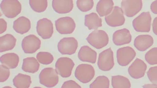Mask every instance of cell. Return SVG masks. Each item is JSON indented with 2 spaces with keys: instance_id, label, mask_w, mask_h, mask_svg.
Returning a JSON list of instances; mask_svg holds the SVG:
<instances>
[{
  "instance_id": "6da1fadb",
  "label": "cell",
  "mask_w": 157,
  "mask_h": 88,
  "mask_svg": "<svg viewBox=\"0 0 157 88\" xmlns=\"http://www.w3.org/2000/svg\"><path fill=\"white\" fill-rule=\"evenodd\" d=\"M86 40L90 44L96 49H101L109 44V38L104 30H96L89 35Z\"/></svg>"
},
{
  "instance_id": "7a4b0ae2",
  "label": "cell",
  "mask_w": 157,
  "mask_h": 88,
  "mask_svg": "<svg viewBox=\"0 0 157 88\" xmlns=\"http://www.w3.org/2000/svg\"><path fill=\"white\" fill-rule=\"evenodd\" d=\"M39 82L47 88L55 86L58 83L59 78L56 70L52 67L44 69L39 76Z\"/></svg>"
},
{
  "instance_id": "3957f363",
  "label": "cell",
  "mask_w": 157,
  "mask_h": 88,
  "mask_svg": "<svg viewBox=\"0 0 157 88\" xmlns=\"http://www.w3.org/2000/svg\"><path fill=\"white\" fill-rule=\"evenodd\" d=\"M1 9L6 17L14 18L21 12V5L17 0H4L1 2Z\"/></svg>"
},
{
  "instance_id": "277c9868",
  "label": "cell",
  "mask_w": 157,
  "mask_h": 88,
  "mask_svg": "<svg viewBox=\"0 0 157 88\" xmlns=\"http://www.w3.org/2000/svg\"><path fill=\"white\" fill-rule=\"evenodd\" d=\"M95 74L94 68L88 64H80L76 67L75 76L80 82L87 83L94 78Z\"/></svg>"
},
{
  "instance_id": "5b68a950",
  "label": "cell",
  "mask_w": 157,
  "mask_h": 88,
  "mask_svg": "<svg viewBox=\"0 0 157 88\" xmlns=\"http://www.w3.org/2000/svg\"><path fill=\"white\" fill-rule=\"evenodd\" d=\"M114 65L113 52L111 48L104 50L99 54L98 62L99 69L103 71H109Z\"/></svg>"
},
{
  "instance_id": "8992f818",
  "label": "cell",
  "mask_w": 157,
  "mask_h": 88,
  "mask_svg": "<svg viewBox=\"0 0 157 88\" xmlns=\"http://www.w3.org/2000/svg\"><path fill=\"white\" fill-rule=\"evenodd\" d=\"M151 17L149 12H144L134 19L132 25L135 31L149 32L151 26Z\"/></svg>"
},
{
  "instance_id": "52a82bcc",
  "label": "cell",
  "mask_w": 157,
  "mask_h": 88,
  "mask_svg": "<svg viewBox=\"0 0 157 88\" xmlns=\"http://www.w3.org/2000/svg\"><path fill=\"white\" fill-rule=\"evenodd\" d=\"M74 66L75 63L72 59L68 57H60L56 63V70L62 77L68 78L71 76Z\"/></svg>"
},
{
  "instance_id": "ba28073f",
  "label": "cell",
  "mask_w": 157,
  "mask_h": 88,
  "mask_svg": "<svg viewBox=\"0 0 157 88\" xmlns=\"http://www.w3.org/2000/svg\"><path fill=\"white\" fill-rule=\"evenodd\" d=\"M58 50L63 55H72L76 53L78 48V43L74 37H65L58 44Z\"/></svg>"
},
{
  "instance_id": "9c48e42d",
  "label": "cell",
  "mask_w": 157,
  "mask_h": 88,
  "mask_svg": "<svg viewBox=\"0 0 157 88\" xmlns=\"http://www.w3.org/2000/svg\"><path fill=\"white\" fill-rule=\"evenodd\" d=\"M136 55V52L131 47L120 48L117 51V63L121 66H127L134 60Z\"/></svg>"
},
{
  "instance_id": "30bf717a",
  "label": "cell",
  "mask_w": 157,
  "mask_h": 88,
  "mask_svg": "<svg viewBox=\"0 0 157 88\" xmlns=\"http://www.w3.org/2000/svg\"><path fill=\"white\" fill-rule=\"evenodd\" d=\"M142 6V1L140 0H125L121 3V7L124 14L129 17H134L138 14Z\"/></svg>"
},
{
  "instance_id": "8fae6325",
  "label": "cell",
  "mask_w": 157,
  "mask_h": 88,
  "mask_svg": "<svg viewBox=\"0 0 157 88\" xmlns=\"http://www.w3.org/2000/svg\"><path fill=\"white\" fill-rule=\"evenodd\" d=\"M57 31L62 34H70L76 28V23L73 18L69 17H61L55 21Z\"/></svg>"
},
{
  "instance_id": "7c38bea8",
  "label": "cell",
  "mask_w": 157,
  "mask_h": 88,
  "mask_svg": "<svg viewBox=\"0 0 157 88\" xmlns=\"http://www.w3.org/2000/svg\"><path fill=\"white\" fill-rule=\"evenodd\" d=\"M105 19L107 25L111 27L122 26L125 21L123 11L118 6L114 7L112 12L105 17Z\"/></svg>"
},
{
  "instance_id": "4fadbf2b",
  "label": "cell",
  "mask_w": 157,
  "mask_h": 88,
  "mask_svg": "<svg viewBox=\"0 0 157 88\" xmlns=\"http://www.w3.org/2000/svg\"><path fill=\"white\" fill-rule=\"evenodd\" d=\"M41 41L39 38L33 34H31L24 38L21 47L25 53L33 54L36 53L41 47Z\"/></svg>"
},
{
  "instance_id": "5bb4252c",
  "label": "cell",
  "mask_w": 157,
  "mask_h": 88,
  "mask_svg": "<svg viewBox=\"0 0 157 88\" xmlns=\"http://www.w3.org/2000/svg\"><path fill=\"white\" fill-rule=\"evenodd\" d=\"M36 30L38 34L43 39H48L50 38L53 34V24L49 19L42 18L37 22Z\"/></svg>"
},
{
  "instance_id": "9a60e30c",
  "label": "cell",
  "mask_w": 157,
  "mask_h": 88,
  "mask_svg": "<svg viewBox=\"0 0 157 88\" xmlns=\"http://www.w3.org/2000/svg\"><path fill=\"white\" fill-rule=\"evenodd\" d=\"M147 65L146 63L139 58H137L128 69L130 76L135 79H139L144 76Z\"/></svg>"
},
{
  "instance_id": "2e32d148",
  "label": "cell",
  "mask_w": 157,
  "mask_h": 88,
  "mask_svg": "<svg viewBox=\"0 0 157 88\" xmlns=\"http://www.w3.org/2000/svg\"><path fill=\"white\" fill-rule=\"evenodd\" d=\"M132 36L129 30L122 29L114 32L113 35V41L116 46H122L131 42Z\"/></svg>"
},
{
  "instance_id": "e0dca14e",
  "label": "cell",
  "mask_w": 157,
  "mask_h": 88,
  "mask_svg": "<svg viewBox=\"0 0 157 88\" xmlns=\"http://www.w3.org/2000/svg\"><path fill=\"white\" fill-rule=\"evenodd\" d=\"M78 59L82 62L95 63L97 59V53L94 50L88 46L81 47L78 52Z\"/></svg>"
},
{
  "instance_id": "ac0fdd59",
  "label": "cell",
  "mask_w": 157,
  "mask_h": 88,
  "mask_svg": "<svg viewBox=\"0 0 157 88\" xmlns=\"http://www.w3.org/2000/svg\"><path fill=\"white\" fill-rule=\"evenodd\" d=\"M154 44V40L149 35H140L135 38L134 40V46L138 51H146Z\"/></svg>"
},
{
  "instance_id": "d6986e66",
  "label": "cell",
  "mask_w": 157,
  "mask_h": 88,
  "mask_svg": "<svg viewBox=\"0 0 157 88\" xmlns=\"http://www.w3.org/2000/svg\"><path fill=\"white\" fill-rule=\"evenodd\" d=\"M72 0H53L52 7L54 10L59 14H67L70 13L73 8Z\"/></svg>"
},
{
  "instance_id": "ffe728a7",
  "label": "cell",
  "mask_w": 157,
  "mask_h": 88,
  "mask_svg": "<svg viewBox=\"0 0 157 88\" xmlns=\"http://www.w3.org/2000/svg\"><path fill=\"white\" fill-rule=\"evenodd\" d=\"M13 27L17 33L25 34L28 32L31 28L30 20L27 17L21 16L14 21Z\"/></svg>"
},
{
  "instance_id": "44dd1931",
  "label": "cell",
  "mask_w": 157,
  "mask_h": 88,
  "mask_svg": "<svg viewBox=\"0 0 157 88\" xmlns=\"http://www.w3.org/2000/svg\"><path fill=\"white\" fill-rule=\"evenodd\" d=\"M1 63L9 69L16 68L19 62V56L15 53H8L4 54L0 58Z\"/></svg>"
},
{
  "instance_id": "7402d4cb",
  "label": "cell",
  "mask_w": 157,
  "mask_h": 88,
  "mask_svg": "<svg viewBox=\"0 0 157 88\" xmlns=\"http://www.w3.org/2000/svg\"><path fill=\"white\" fill-rule=\"evenodd\" d=\"M17 40L11 34H7L0 37V52L11 51L16 45Z\"/></svg>"
},
{
  "instance_id": "603a6c76",
  "label": "cell",
  "mask_w": 157,
  "mask_h": 88,
  "mask_svg": "<svg viewBox=\"0 0 157 88\" xmlns=\"http://www.w3.org/2000/svg\"><path fill=\"white\" fill-rule=\"evenodd\" d=\"M114 3L111 0H101L98 2L96 10L100 17L109 15L113 10Z\"/></svg>"
},
{
  "instance_id": "cb8c5ba5",
  "label": "cell",
  "mask_w": 157,
  "mask_h": 88,
  "mask_svg": "<svg viewBox=\"0 0 157 88\" xmlns=\"http://www.w3.org/2000/svg\"><path fill=\"white\" fill-rule=\"evenodd\" d=\"M84 24L89 30L98 29L102 26V19L96 13H90L85 17Z\"/></svg>"
},
{
  "instance_id": "d4e9b609",
  "label": "cell",
  "mask_w": 157,
  "mask_h": 88,
  "mask_svg": "<svg viewBox=\"0 0 157 88\" xmlns=\"http://www.w3.org/2000/svg\"><path fill=\"white\" fill-rule=\"evenodd\" d=\"M22 69L25 72L35 73L39 71L40 64L34 57H27L23 59Z\"/></svg>"
},
{
  "instance_id": "484cf974",
  "label": "cell",
  "mask_w": 157,
  "mask_h": 88,
  "mask_svg": "<svg viewBox=\"0 0 157 88\" xmlns=\"http://www.w3.org/2000/svg\"><path fill=\"white\" fill-rule=\"evenodd\" d=\"M13 83L16 88H29L32 83V79L29 76L19 73L13 79Z\"/></svg>"
},
{
  "instance_id": "4316f807",
  "label": "cell",
  "mask_w": 157,
  "mask_h": 88,
  "mask_svg": "<svg viewBox=\"0 0 157 88\" xmlns=\"http://www.w3.org/2000/svg\"><path fill=\"white\" fill-rule=\"evenodd\" d=\"M111 84L113 88H131V83L128 79L122 76H112Z\"/></svg>"
},
{
  "instance_id": "83f0119b",
  "label": "cell",
  "mask_w": 157,
  "mask_h": 88,
  "mask_svg": "<svg viewBox=\"0 0 157 88\" xmlns=\"http://www.w3.org/2000/svg\"><path fill=\"white\" fill-rule=\"evenodd\" d=\"M29 2L32 9L38 13L45 12L48 6V1L46 0H30Z\"/></svg>"
},
{
  "instance_id": "f1b7e54d",
  "label": "cell",
  "mask_w": 157,
  "mask_h": 88,
  "mask_svg": "<svg viewBox=\"0 0 157 88\" xmlns=\"http://www.w3.org/2000/svg\"><path fill=\"white\" fill-rule=\"evenodd\" d=\"M109 79L104 76L97 77L90 85V88H109Z\"/></svg>"
},
{
  "instance_id": "f546056e",
  "label": "cell",
  "mask_w": 157,
  "mask_h": 88,
  "mask_svg": "<svg viewBox=\"0 0 157 88\" xmlns=\"http://www.w3.org/2000/svg\"><path fill=\"white\" fill-rule=\"evenodd\" d=\"M38 62L43 65H48L53 62L54 57L50 53L46 52H39L36 55Z\"/></svg>"
},
{
  "instance_id": "4dcf8cb0",
  "label": "cell",
  "mask_w": 157,
  "mask_h": 88,
  "mask_svg": "<svg viewBox=\"0 0 157 88\" xmlns=\"http://www.w3.org/2000/svg\"><path fill=\"white\" fill-rule=\"evenodd\" d=\"M94 5V2L92 0H78L76 1V6L82 12H88L92 9Z\"/></svg>"
},
{
  "instance_id": "1f68e13d",
  "label": "cell",
  "mask_w": 157,
  "mask_h": 88,
  "mask_svg": "<svg viewBox=\"0 0 157 88\" xmlns=\"http://www.w3.org/2000/svg\"><path fill=\"white\" fill-rule=\"evenodd\" d=\"M145 59L147 63L150 65L157 64V48L149 50L145 54Z\"/></svg>"
},
{
  "instance_id": "d6a6232c",
  "label": "cell",
  "mask_w": 157,
  "mask_h": 88,
  "mask_svg": "<svg viewBox=\"0 0 157 88\" xmlns=\"http://www.w3.org/2000/svg\"><path fill=\"white\" fill-rule=\"evenodd\" d=\"M1 74H0V82L4 83L8 79L10 75V71L9 69L7 66L1 64Z\"/></svg>"
},
{
  "instance_id": "836d02e7",
  "label": "cell",
  "mask_w": 157,
  "mask_h": 88,
  "mask_svg": "<svg viewBox=\"0 0 157 88\" xmlns=\"http://www.w3.org/2000/svg\"><path fill=\"white\" fill-rule=\"evenodd\" d=\"M147 74L149 80L153 84L157 85V66L151 67Z\"/></svg>"
},
{
  "instance_id": "e575fe53",
  "label": "cell",
  "mask_w": 157,
  "mask_h": 88,
  "mask_svg": "<svg viewBox=\"0 0 157 88\" xmlns=\"http://www.w3.org/2000/svg\"><path fill=\"white\" fill-rule=\"evenodd\" d=\"M61 88H82L76 82L73 80L67 81L65 82Z\"/></svg>"
},
{
  "instance_id": "d590c367",
  "label": "cell",
  "mask_w": 157,
  "mask_h": 88,
  "mask_svg": "<svg viewBox=\"0 0 157 88\" xmlns=\"http://www.w3.org/2000/svg\"><path fill=\"white\" fill-rule=\"evenodd\" d=\"M7 28V23L2 18L0 19V34H2L6 31Z\"/></svg>"
},
{
  "instance_id": "8d00e7d4",
  "label": "cell",
  "mask_w": 157,
  "mask_h": 88,
  "mask_svg": "<svg viewBox=\"0 0 157 88\" xmlns=\"http://www.w3.org/2000/svg\"><path fill=\"white\" fill-rule=\"evenodd\" d=\"M151 12L155 14H157V1H155L152 3L151 5Z\"/></svg>"
},
{
  "instance_id": "74e56055",
  "label": "cell",
  "mask_w": 157,
  "mask_h": 88,
  "mask_svg": "<svg viewBox=\"0 0 157 88\" xmlns=\"http://www.w3.org/2000/svg\"><path fill=\"white\" fill-rule=\"evenodd\" d=\"M152 29L154 33L157 35V17H156L153 20L152 23Z\"/></svg>"
},
{
  "instance_id": "f35d334b",
  "label": "cell",
  "mask_w": 157,
  "mask_h": 88,
  "mask_svg": "<svg viewBox=\"0 0 157 88\" xmlns=\"http://www.w3.org/2000/svg\"><path fill=\"white\" fill-rule=\"evenodd\" d=\"M143 88H157V85L152 84H145L143 86Z\"/></svg>"
},
{
  "instance_id": "ab89813d",
  "label": "cell",
  "mask_w": 157,
  "mask_h": 88,
  "mask_svg": "<svg viewBox=\"0 0 157 88\" xmlns=\"http://www.w3.org/2000/svg\"><path fill=\"white\" fill-rule=\"evenodd\" d=\"M2 88H12L11 87L9 86H5V87H3Z\"/></svg>"
},
{
  "instance_id": "60d3db41",
  "label": "cell",
  "mask_w": 157,
  "mask_h": 88,
  "mask_svg": "<svg viewBox=\"0 0 157 88\" xmlns=\"http://www.w3.org/2000/svg\"><path fill=\"white\" fill-rule=\"evenodd\" d=\"M33 88H42L40 87H34Z\"/></svg>"
}]
</instances>
